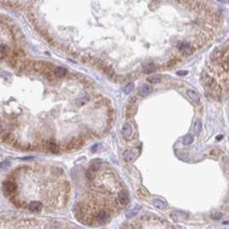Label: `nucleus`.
<instances>
[{
    "instance_id": "1",
    "label": "nucleus",
    "mask_w": 229,
    "mask_h": 229,
    "mask_svg": "<svg viewBox=\"0 0 229 229\" xmlns=\"http://www.w3.org/2000/svg\"><path fill=\"white\" fill-rule=\"evenodd\" d=\"M202 77H203V82H204V83L206 84V86L208 88H209L211 90H214L216 93L221 91V87L218 84V82L215 81V79H214V77L209 76V74H206V75L202 76Z\"/></svg>"
},
{
    "instance_id": "2",
    "label": "nucleus",
    "mask_w": 229,
    "mask_h": 229,
    "mask_svg": "<svg viewBox=\"0 0 229 229\" xmlns=\"http://www.w3.org/2000/svg\"><path fill=\"white\" fill-rule=\"evenodd\" d=\"M177 49L183 54L184 56H189L193 52V47L187 42H179L177 45Z\"/></svg>"
},
{
    "instance_id": "3",
    "label": "nucleus",
    "mask_w": 229,
    "mask_h": 229,
    "mask_svg": "<svg viewBox=\"0 0 229 229\" xmlns=\"http://www.w3.org/2000/svg\"><path fill=\"white\" fill-rule=\"evenodd\" d=\"M3 191L5 195H12L16 191V184L13 181L6 180L3 183Z\"/></svg>"
},
{
    "instance_id": "4",
    "label": "nucleus",
    "mask_w": 229,
    "mask_h": 229,
    "mask_svg": "<svg viewBox=\"0 0 229 229\" xmlns=\"http://www.w3.org/2000/svg\"><path fill=\"white\" fill-rule=\"evenodd\" d=\"M83 140L82 138H72L67 144L66 149L67 150H73L76 149H80L83 144Z\"/></svg>"
},
{
    "instance_id": "5",
    "label": "nucleus",
    "mask_w": 229,
    "mask_h": 229,
    "mask_svg": "<svg viewBox=\"0 0 229 229\" xmlns=\"http://www.w3.org/2000/svg\"><path fill=\"white\" fill-rule=\"evenodd\" d=\"M151 92H152V87L151 86H149L148 84H143L138 89V94L140 96L145 97V96L149 95Z\"/></svg>"
},
{
    "instance_id": "6",
    "label": "nucleus",
    "mask_w": 229,
    "mask_h": 229,
    "mask_svg": "<svg viewBox=\"0 0 229 229\" xmlns=\"http://www.w3.org/2000/svg\"><path fill=\"white\" fill-rule=\"evenodd\" d=\"M187 97L195 104H199L200 103V96L199 94L196 91L192 90V89H189L186 92Z\"/></svg>"
},
{
    "instance_id": "7",
    "label": "nucleus",
    "mask_w": 229,
    "mask_h": 229,
    "mask_svg": "<svg viewBox=\"0 0 229 229\" xmlns=\"http://www.w3.org/2000/svg\"><path fill=\"white\" fill-rule=\"evenodd\" d=\"M42 209V203L38 201H33L29 205V209L33 213L40 212Z\"/></svg>"
},
{
    "instance_id": "8",
    "label": "nucleus",
    "mask_w": 229,
    "mask_h": 229,
    "mask_svg": "<svg viewBox=\"0 0 229 229\" xmlns=\"http://www.w3.org/2000/svg\"><path fill=\"white\" fill-rule=\"evenodd\" d=\"M137 109H138V107L137 105L134 103H130L127 107H126V110H125V115L127 116V118H131L132 116L135 115V113L137 112Z\"/></svg>"
},
{
    "instance_id": "9",
    "label": "nucleus",
    "mask_w": 229,
    "mask_h": 229,
    "mask_svg": "<svg viewBox=\"0 0 229 229\" xmlns=\"http://www.w3.org/2000/svg\"><path fill=\"white\" fill-rule=\"evenodd\" d=\"M46 148L48 149V151H50L52 154H57L59 151V145L52 140L51 141H48L47 142V144H46Z\"/></svg>"
},
{
    "instance_id": "10",
    "label": "nucleus",
    "mask_w": 229,
    "mask_h": 229,
    "mask_svg": "<svg viewBox=\"0 0 229 229\" xmlns=\"http://www.w3.org/2000/svg\"><path fill=\"white\" fill-rule=\"evenodd\" d=\"M122 133L123 136L125 138H129L131 136V134H132V128H131V125L130 124L125 123L123 125Z\"/></svg>"
},
{
    "instance_id": "11",
    "label": "nucleus",
    "mask_w": 229,
    "mask_h": 229,
    "mask_svg": "<svg viewBox=\"0 0 229 229\" xmlns=\"http://www.w3.org/2000/svg\"><path fill=\"white\" fill-rule=\"evenodd\" d=\"M67 71L63 67H56L53 71V75L57 78H63L66 76Z\"/></svg>"
},
{
    "instance_id": "12",
    "label": "nucleus",
    "mask_w": 229,
    "mask_h": 229,
    "mask_svg": "<svg viewBox=\"0 0 229 229\" xmlns=\"http://www.w3.org/2000/svg\"><path fill=\"white\" fill-rule=\"evenodd\" d=\"M89 100H90L89 95V94H84V95L79 97L78 99H76V104L77 106H79V107H82V106H83L84 104L88 103V102L89 101Z\"/></svg>"
},
{
    "instance_id": "13",
    "label": "nucleus",
    "mask_w": 229,
    "mask_h": 229,
    "mask_svg": "<svg viewBox=\"0 0 229 229\" xmlns=\"http://www.w3.org/2000/svg\"><path fill=\"white\" fill-rule=\"evenodd\" d=\"M142 70H143V72H144L145 74L151 73V72H153V71L155 70V65H154V64H152V63H149V64L143 65Z\"/></svg>"
},
{
    "instance_id": "14",
    "label": "nucleus",
    "mask_w": 229,
    "mask_h": 229,
    "mask_svg": "<svg viewBox=\"0 0 229 229\" xmlns=\"http://www.w3.org/2000/svg\"><path fill=\"white\" fill-rule=\"evenodd\" d=\"M135 88V84L133 82H129L128 84H126L125 86H124L122 88V91L125 94H130L131 92Z\"/></svg>"
},
{
    "instance_id": "15",
    "label": "nucleus",
    "mask_w": 229,
    "mask_h": 229,
    "mask_svg": "<svg viewBox=\"0 0 229 229\" xmlns=\"http://www.w3.org/2000/svg\"><path fill=\"white\" fill-rule=\"evenodd\" d=\"M101 70H102L103 72L108 76H112L114 75V71H113V70L112 69V67L109 66V65H107L106 64H105V65L103 66V68H102Z\"/></svg>"
},
{
    "instance_id": "16",
    "label": "nucleus",
    "mask_w": 229,
    "mask_h": 229,
    "mask_svg": "<svg viewBox=\"0 0 229 229\" xmlns=\"http://www.w3.org/2000/svg\"><path fill=\"white\" fill-rule=\"evenodd\" d=\"M124 156L125 161H131L134 158V154H133V152L131 150H125L124 153Z\"/></svg>"
},
{
    "instance_id": "17",
    "label": "nucleus",
    "mask_w": 229,
    "mask_h": 229,
    "mask_svg": "<svg viewBox=\"0 0 229 229\" xmlns=\"http://www.w3.org/2000/svg\"><path fill=\"white\" fill-rule=\"evenodd\" d=\"M192 142H193V137L191 134H187L184 137L183 143L184 145H189V144L192 143Z\"/></svg>"
},
{
    "instance_id": "18",
    "label": "nucleus",
    "mask_w": 229,
    "mask_h": 229,
    "mask_svg": "<svg viewBox=\"0 0 229 229\" xmlns=\"http://www.w3.org/2000/svg\"><path fill=\"white\" fill-rule=\"evenodd\" d=\"M147 82L150 83H159L161 82V77L158 76H151L147 78Z\"/></svg>"
},
{
    "instance_id": "19",
    "label": "nucleus",
    "mask_w": 229,
    "mask_h": 229,
    "mask_svg": "<svg viewBox=\"0 0 229 229\" xmlns=\"http://www.w3.org/2000/svg\"><path fill=\"white\" fill-rule=\"evenodd\" d=\"M154 205L156 207V208H158V209H164L165 207H166V203L165 202H163L162 201H161V200H154Z\"/></svg>"
},
{
    "instance_id": "20",
    "label": "nucleus",
    "mask_w": 229,
    "mask_h": 229,
    "mask_svg": "<svg viewBox=\"0 0 229 229\" xmlns=\"http://www.w3.org/2000/svg\"><path fill=\"white\" fill-rule=\"evenodd\" d=\"M202 130V122L200 120H197L194 124V131L196 133H198Z\"/></svg>"
},
{
    "instance_id": "21",
    "label": "nucleus",
    "mask_w": 229,
    "mask_h": 229,
    "mask_svg": "<svg viewBox=\"0 0 229 229\" xmlns=\"http://www.w3.org/2000/svg\"><path fill=\"white\" fill-rule=\"evenodd\" d=\"M10 165V161L9 160H5L2 162H0V169L3 170V169H6L7 168H9Z\"/></svg>"
},
{
    "instance_id": "22",
    "label": "nucleus",
    "mask_w": 229,
    "mask_h": 229,
    "mask_svg": "<svg viewBox=\"0 0 229 229\" xmlns=\"http://www.w3.org/2000/svg\"><path fill=\"white\" fill-rule=\"evenodd\" d=\"M126 80V77L124 76L123 75H119V76H116L114 77V81L118 83H121V82H124V81Z\"/></svg>"
},
{
    "instance_id": "23",
    "label": "nucleus",
    "mask_w": 229,
    "mask_h": 229,
    "mask_svg": "<svg viewBox=\"0 0 229 229\" xmlns=\"http://www.w3.org/2000/svg\"><path fill=\"white\" fill-rule=\"evenodd\" d=\"M178 61H179V59H172V60H170V61L168 62V64H166L167 68H172V67H173L174 65H176V64L178 63Z\"/></svg>"
},
{
    "instance_id": "24",
    "label": "nucleus",
    "mask_w": 229,
    "mask_h": 229,
    "mask_svg": "<svg viewBox=\"0 0 229 229\" xmlns=\"http://www.w3.org/2000/svg\"><path fill=\"white\" fill-rule=\"evenodd\" d=\"M188 74V71H177V75L178 76H186Z\"/></svg>"
}]
</instances>
